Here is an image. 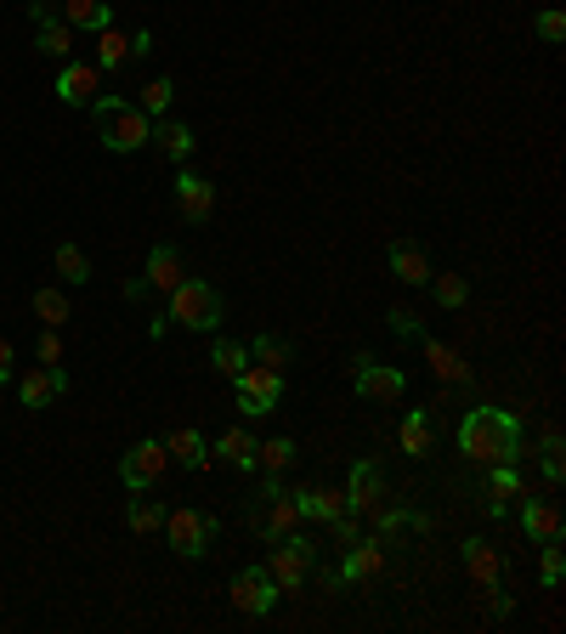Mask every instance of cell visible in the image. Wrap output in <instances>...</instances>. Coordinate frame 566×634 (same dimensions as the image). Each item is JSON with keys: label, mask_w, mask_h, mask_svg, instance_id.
Masks as SVG:
<instances>
[{"label": "cell", "mask_w": 566, "mask_h": 634, "mask_svg": "<svg viewBox=\"0 0 566 634\" xmlns=\"http://www.w3.org/2000/svg\"><path fill=\"white\" fill-rule=\"evenodd\" d=\"M459 453L476 464H516L521 453V419L510 408H471L459 425Z\"/></svg>", "instance_id": "obj_1"}, {"label": "cell", "mask_w": 566, "mask_h": 634, "mask_svg": "<svg viewBox=\"0 0 566 634\" xmlns=\"http://www.w3.org/2000/svg\"><path fill=\"white\" fill-rule=\"evenodd\" d=\"M91 125H96V137H103V148H114V153H137L153 137V119L137 103H125V96H96Z\"/></svg>", "instance_id": "obj_2"}, {"label": "cell", "mask_w": 566, "mask_h": 634, "mask_svg": "<svg viewBox=\"0 0 566 634\" xmlns=\"http://www.w3.org/2000/svg\"><path fill=\"white\" fill-rule=\"evenodd\" d=\"M261 566L273 573L278 595H301L307 578H312V566H317V544H307V532H289V539L273 544V555H266Z\"/></svg>", "instance_id": "obj_3"}, {"label": "cell", "mask_w": 566, "mask_h": 634, "mask_svg": "<svg viewBox=\"0 0 566 634\" xmlns=\"http://www.w3.org/2000/svg\"><path fill=\"white\" fill-rule=\"evenodd\" d=\"M164 532H171V550L182 561H198L221 539V521L210 510H164Z\"/></svg>", "instance_id": "obj_4"}, {"label": "cell", "mask_w": 566, "mask_h": 634, "mask_svg": "<svg viewBox=\"0 0 566 634\" xmlns=\"http://www.w3.org/2000/svg\"><path fill=\"white\" fill-rule=\"evenodd\" d=\"M221 312H227L221 295H216V284H205V278H182V284L171 289V318L187 323V328H216Z\"/></svg>", "instance_id": "obj_5"}, {"label": "cell", "mask_w": 566, "mask_h": 634, "mask_svg": "<svg viewBox=\"0 0 566 634\" xmlns=\"http://www.w3.org/2000/svg\"><path fill=\"white\" fill-rule=\"evenodd\" d=\"M232 391H239V414H244V419H261V414H273V408H278L284 374L261 369V362H244V374L232 380Z\"/></svg>", "instance_id": "obj_6"}, {"label": "cell", "mask_w": 566, "mask_h": 634, "mask_svg": "<svg viewBox=\"0 0 566 634\" xmlns=\"http://www.w3.org/2000/svg\"><path fill=\"white\" fill-rule=\"evenodd\" d=\"M351 385L362 403H396V396L408 391V374L391 369V362H374V357H357L351 362Z\"/></svg>", "instance_id": "obj_7"}, {"label": "cell", "mask_w": 566, "mask_h": 634, "mask_svg": "<svg viewBox=\"0 0 566 634\" xmlns=\"http://www.w3.org/2000/svg\"><path fill=\"white\" fill-rule=\"evenodd\" d=\"M232 607H239L244 618H266V612H273L278 607V584H273V573H266V566H244V573L239 578H232Z\"/></svg>", "instance_id": "obj_8"}, {"label": "cell", "mask_w": 566, "mask_h": 634, "mask_svg": "<svg viewBox=\"0 0 566 634\" xmlns=\"http://www.w3.org/2000/svg\"><path fill=\"white\" fill-rule=\"evenodd\" d=\"M164 464H171V453H164V442H137L125 459H119V482L130 493H148L159 476H164Z\"/></svg>", "instance_id": "obj_9"}, {"label": "cell", "mask_w": 566, "mask_h": 634, "mask_svg": "<svg viewBox=\"0 0 566 634\" xmlns=\"http://www.w3.org/2000/svg\"><path fill=\"white\" fill-rule=\"evenodd\" d=\"M250 527L261 532V544H278L289 532H301V510H294L289 493H278V498H266V505L250 510Z\"/></svg>", "instance_id": "obj_10"}, {"label": "cell", "mask_w": 566, "mask_h": 634, "mask_svg": "<svg viewBox=\"0 0 566 634\" xmlns=\"http://www.w3.org/2000/svg\"><path fill=\"white\" fill-rule=\"evenodd\" d=\"M57 396H69V374H62V362H41V369H28L23 380H18V403L23 408H46V403H57Z\"/></svg>", "instance_id": "obj_11"}, {"label": "cell", "mask_w": 566, "mask_h": 634, "mask_svg": "<svg viewBox=\"0 0 566 634\" xmlns=\"http://www.w3.org/2000/svg\"><path fill=\"white\" fill-rule=\"evenodd\" d=\"M346 505H351V516H374V510L385 505V476H380V464H374V459L351 464V487H346Z\"/></svg>", "instance_id": "obj_12"}, {"label": "cell", "mask_w": 566, "mask_h": 634, "mask_svg": "<svg viewBox=\"0 0 566 634\" xmlns=\"http://www.w3.org/2000/svg\"><path fill=\"white\" fill-rule=\"evenodd\" d=\"M57 96L69 108H91L96 96H103V69H96V62H69V69L57 74Z\"/></svg>", "instance_id": "obj_13"}, {"label": "cell", "mask_w": 566, "mask_h": 634, "mask_svg": "<svg viewBox=\"0 0 566 634\" xmlns=\"http://www.w3.org/2000/svg\"><path fill=\"white\" fill-rule=\"evenodd\" d=\"M340 578H346V584H374V578H385V539H357V544H346Z\"/></svg>", "instance_id": "obj_14"}, {"label": "cell", "mask_w": 566, "mask_h": 634, "mask_svg": "<svg viewBox=\"0 0 566 634\" xmlns=\"http://www.w3.org/2000/svg\"><path fill=\"white\" fill-rule=\"evenodd\" d=\"M176 205H182V216H187L193 227L210 221V216H216V182L198 176V171H182V176H176Z\"/></svg>", "instance_id": "obj_15"}, {"label": "cell", "mask_w": 566, "mask_h": 634, "mask_svg": "<svg viewBox=\"0 0 566 634\" xmlns=\"http://www.w3.org/2000/svg\"><path fill=\"white\" fill-rule=\"evenodd\" d=\"M510 498H521L516 464H487V482H482V505H487V516H505V510H510Z\"/></svg>", "instance_id": "obj_16"}, {"label": "cell", "mask_w": 566, "mask_h": 634, "mask_svg": "<svg viewBox=\"0 0 566 634\" xmlns=\"http://www.w3.org/2000/svg\"><path fill=\"white\" fill-rule=\"evenodd\" d=\"M289 498H294V510H301V521H335L340 510H351L346 493H335V487H294Z\"/></svg>", "instance_id": "obj_17"}, {"label": "cell", "mask_w": 566, "mask_h": 634, "mask_svg": "<svg viewBox=\"0 0 566 634\" xmlns=\"http://www.w3.org/2000/svg\"><path fill=\"white\" fill-rule=\"evenodd\" d=\"M521 527H527L532 544H561V510H555V498H527V505H521Z\"/></svg>", "instance_id": "obj_18"}, {"label": "cell", "mask_w": 566, "mask_h": 634, "mask_svg": "<svg viewBox=\"0 0 566 634\" xmlns=\"http://www.w3.org/2000/svg\"><path fill=\"white\" fill-rule=\"evenodd\" d=\"M164 453H171L182 471H205V459H210V442H205V430H193V425H182V430H171L164 437Z\"/></svg>", "instance_id": "obj_19"}, {"label": "cell", "mask_w": 566, "mask_h": 634, "mask_svg": "<svg viewBox=\"0 0 566 634\" xmlns=\"http://www.w3.org/2000/svg\"><path fill=\"white\" fill-rule=\"evenodd\" d=\"M459 550H464V573H471L482 589H498V573H505V566H498V550L482 544V539H464Z\"/></svg>", "instance_id": "obj_20"}, {"label": "cell", "mask_w": 566, "mask_h": 634, "mask_svg": "<svg viewBox=\"0 0 566 634\" xmlns=\"http://www.w3.org/2000/svg\"><path fill=\"white\" fill-rule=\"evenodd\" d=\"M385 261H391V273L403 278V284H430V261H425V250H419V244L396 239V244L385 250Z\"/></svg>", "instance_id": "obj_21"}, {"label": "cell", "mask_w": 566, "mask_h": 634, "mask_svg": "<svg viewBox=\"0 0 566 634\" xmlns=\"http://www.w3.org/2000/svg\"><path fill=\"white\" fill-rule=\"evenodd\" d=\"M62 23L74 28H85V35H96V28H108L114 23V12H108V0H62Z\"/></svg>", "instance_id": "obj_22"}, {"label": "cell", "mask_w": 566, "mask_h": 634, "mask_svg": "<svg viewBox=\"0 0 566 634\" xmlns=\"http://www.w3.org/2000/svg\"><path fill=\"white\" fill-rule=\"evenodd\" d=\"M164 159H187L193 153V125H182V119H171V114H159V125H153V137H148Z\"/></svg>", "instance_id": "obj_23"}, {"label": "cell", "mask_w": 566, "mask_h": 634, "mask_svg": "<svg viewBox=\"0 0 566 634\" xmlns=\"http://www.w3.org/2000/svg\"><path fill=\"white\" fill-rule=\"evenodd\" d=\"M142 278H148V289H159V295H171V289H176V284L187 278V273H182V255H176L171 244H159V250L148 255V273H142Z\"/></svg>", "instance_id": "obj_24"}, {"label": "cell", "mask_w": 566, "mask_h": 634, "mask_svg": "<svg viewBox=\"0 0 566 634\" xmlns=\"http://www.w3.org/2000/svg\"><path fill=\"white\" fill-rule=\"evenodd\" d=\"M374 532L380 539H396V532H430V516H419V510H403V505H380L374 510Z\"/></svg>", "instance_id": "obj_25"}, {"label": "cell", "mask_w": 566, "mask_h": 634, "mask_svg": "<svg viewBox=\"0 0 566 634\" xmlns=\"http://www.w3.org/2000/svg\"><path fill=\"white\" fill-rule=\"evenodd\" d=\"M425 362H430V374L448 380V385H464V380H471V369L459 362V351L442 346V341H425Z\"/></svg>", "instance_id": "obj_26"}, {"label": "cell", "mask_w": 566, "mask_h": 634, "mask_svg": "<svg viewBox=\"0 0 566 634\" xmlns=\"http://www.w3.org/2000/svg\"><path fill=\"white\" fill-rule=\"evenodd\" d=\"M396 442H403L408 459H425V453H430V414H425V408H408V414H403V430H396Z\"/></svg>", "instance_id": "obj_27"}, {"label": "cell", "mask_w": 566, "mask_h": 634, "mask_svg": "<svg viewBox=\"0 0 566 634\" xmlns=\"http://www.w3.org/2000/svg\"><path fill=\"white\" fill-rule=\"evenodd\" d=\"M35 51H41V57H69V51H74V28L62 23V18L35 23Z\"/></svg>", "instance_id": "obj_28"}, {"label": "cell", "mask_w": 566, "mask_h": 634, "mask_svg": "<svg viewBox=\"0 0 566 634\" xmlns=\"http://www.w3.org/2000/svg\"><path fill=\"white\" fill-rule=\"evenodd\" d=\"M255 437L250 430H227V437H216V453L227 459V464H239V471H255Z\"/></svg>", "instance_id": "obj_29"}, {"label": "cell", "mask_w": 566, "mask_h": 634, "mask_svg": "<svg viewBox=\"0 0 566 634\" xmlns=\"http://www.w3.org/2000/svg\"><path fill=\"white\" fill-rule=\"evenodd\" d=\"M125 57H130V41L119 35V28L108 23V28H96V69H125Z\"/></svg>", "instance_id": "obj_30"}, {"label": "cell", "mask_w": 566, "mask_h": 634, "mask_svg": "<svg viewBox=\"0 0 566 634\" xmlns=\"http://www.w3.org/2000/svg\"><path fill=\"white\" fill-rule=\"evenodd\" d=\"M51 266H57L62 284H85V278H91V261H85L80 244H57V250H51Z\"/></svg>", "instance_id": "obj_31"}, {"label": "cell", "mask_w": 566, "mask_h": 634, "mask_svg": "<svg viewBox=\"0 0 566 634\" xmlns=\"http://www.w3.org/2000/svg\"><path fill=\"white\" fill-rule=\"evenodd\" d=\"M35 318L46 323V328H62L74 318V307H69V295L62 289H35Z\"/></svg>", "instance_id": "obj_32"}, {"label": "cell", "mask_w": 566, "mask_h": 634, "mask_svg": "<svg viewBox=\"0 0 566 634\" xmlns=\"http://www.w3.org/2000/svg\"><path fill=\"white\" fill-rule=\"evenodd\" d=\"M244 351H250V362H261L273 374L289 369V341H278V335H255V346H244Z\"/></svg>", "instance_id": "obj_33"}, {"label": "cell", "mask_w": 566, "mask_h": 634, "mask_svg": "<svg viewBox=\"0 0 566 634\" xmlns=\"http://www.w3.org/2000/svg\"><path fill=\"white\" fill-rule=\"evenodd\" d=\"M125 521H130V532H142V539H148V532L164 527V505H153V498H130V505H125Z\"/></svg>", "instance_id": "obj_34"}, {"label": "cell", "mask_w": 566, "mask_h": 634, "mask_svg": "<svg viewBox=\"0 0 566 634\" xmlns=\"http://www.w3.org/2000/svg\"><path fill=\"white\" fill-rule=\"evenodd\" d=\"M255 464H261V471H273V476H278V471H289V464H294V442H289V437L261 442V448H255Z\"/></svg>", "instance_id": "obj_35"}, {"label": "cell", "mask_w": 566, "mask_h": 634, "mask_svg": "<svg viewBox=\"0 0 566 634\" xmlns=\"http://www.w3.org/2000/svg\"><path fill=\"white\" fill-rule=\"evenodd\" d=\"M210 362H216V374H227V380H239V374H244V362H250V351H244L239 341H216Z\"/></svg>", "instance_id": "obj_36"}, {"label": "cell", "mask_w": 566, "mask_h": 634, "mask_svg": "<svg viewBox=\"0 0 566 634\" xmlns=\"http://www.w3.org/2000/svg\"><path fill=\"white\" fill-rule=\"evenodd\" d=\"M430 295H437V307H464L471 284H464V273H442V278H430Z\"/></svg>", "instance_id": "obj_37"}, {"label": "cell", "mask_w": 566, "mask_h": 634, "mask_svg": "<svg viewBox=\"0 0 566 634\" xmlns=\"http://www.w3.org/2000/svg\"><path fill=\"white\" fill-rule=\"evenodd\" d=\"M171 96H176V85L171 80H148L142 85V96H137V108L153 119V114H171Z\"/></svg>", "instance_id": "obj_38"}, {"label": "cell", "mask_w": 566, "mask_h": 634, "mask_svg": "<svg viewBox=\"0 0 566 634\" xmlns=\"http://www.w3.org/2000/svg\"><path fill=\"white\" fill-rule=\"evenodd\" d=\"M328 532H335V544H340V550H346V544H357V539H362V532H357V516H351V510H340V516H335V521H328Z\"/></svg>", "instance_id": "obj_39"}, {"label": "cell", "mask_w": 566, "mask_h": 634, "mask_svg": "<svg viewBox=\"0 0 566 634\" xmlns=\"http://www.w3.org/2000/svg\"><path fill=\"white\" fill-rule=\"evenodd\" d=\"M391 335H403V341H419V312L396 307V312H391Z\"/></svg>", "instance_id": "obj_40"}, {"label": "cell", "mask_w": 566, "mask_h": 634, "mask_svg": "<svg viewBox=\"0 0 566 634\" xmlns=\"http://www.w3.org/2000/svg\"><path fill=\"white\" fill-rule=\"evenodd\" d=\"M539 41H550V46L566 41V18L561 12H539Z\"/></svg>", "instance_id": "obj_41"}, {"label": "cell", "mask_w": 566, "mask_h": 634, "mask_svg": "<svg viewBox=\"0 0 566 634\" xmlns=\"http://www.w3.org/2000/svg\"><path fill=\"white\" fill-rule=\"evenodd\" d=\"M561 573H566V555H561V544H544V584L555 589V584H561Z\"/></svg>", "instance_id": "obj_42"}, {"label": "cell", "mask_w": 566, "mask_h": 634, "mask_svg": "<svg viewBox=\"0 0 566 634\" xmlns=\"http://www.w3.org/2000/svg\"><path fill=\"white\" fill-rule=\"evenodd\" d=\"M35 357L46 362V369H51V362H62V341H57V335H41V341H35Z\"/></svg>", "instance_id": "obj_43"}, {"label": "cell", "mask_w": 566, "mask_h": 634, "mask_svg": "<svg viewBox=\"0 0 566 634\" xmlns=\"http://www.w3.org/2000/svg\"><path fill=\"white\" fill-rule=\"evenodd\" d=\"M28 18H35V23H51V18H62V7H57V0H28Z\"/></svg>", "instance_id": "obj_44"}, {"label": "cell", "mask_w": 566, "mask_h": 634, "mask_svg": "<svg viewBox=\"0 0 566 634\" xmlns=\"http://www.w3.org/2000/svg\"><path fill=\"white\" fill-rule=\"evenodd\" d=\"M12 362H18V351H12V341H7V335H0V385L12 380Z\"/></svg>", "instance_id": "obj_45"}, {"label": "cell", "mask_w": 566, "mask_h": 634, "mask_svg": "<svg viewBox=\"0 0 566 634\" xmlns=\"http://www.w3.org/2000/svg\"><path fill=\"white\" fill-rule=\"evenodd\" d=\"M544 476H550V482H561V476H566V464H561V453H544Z\"/></svg>", "instance_id": "obj_46"}]
</instances>
